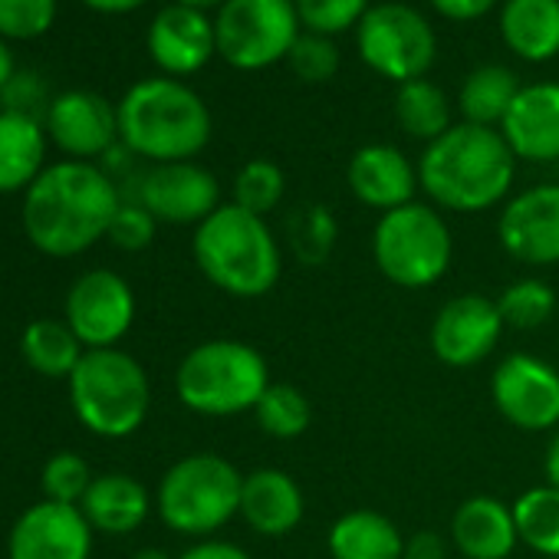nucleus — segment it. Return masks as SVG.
<instances>
[{
    "label": "nucleus",
    "mask_w": 559,
    "mask_h": 559,
    "mask_svg": "<svg viewBox=\"0 0 559 559\" xmlns=\"http://www.w3.org/2000/svg\"><path fill=\"white\" fill-rule=\"evenodd\" d=\"M122 204L116 178L96 162H57L24 191V234L57 260L80 257L96 247Z\"/></svg>",
    "instance_id": "1"
},
{
    "label": "nucleus",
    "mask_w": 559,
    "mask_h": 559,
    "mask_svg": "<svg viewBox=\"0 0 559 559\" xmlns=\"http://www.w3.org/2000/svg\"><path fill=\"white\" fill-rule=\"evenodd\" d=\"M516 178V155L500 129L454 122L428 142L418 158V181L438 211L480 214L507 204Z\"/></svg>",
    "instance_id": "2"
},
{
    "label": "nucleus",
    "mask_w": 559,
    "mask_h": 559,
    "mask_svg": "<svg viewBox=\"0 0 559 559\" xmlns=\"http://www.w3.org/2000/svg\"><path fill=\"white\" fill-rule=\"evenodd\" d=\"M116 112L119 142L152 165L194 162L214 135L207 103L185 80L171 76L139 80L126 90Z\"/></svg>",
    "instance_id": "3"
},
{
    "label": "nucleus",
    "mask_w": 559,
    "mask_h": 559,
    "mask_svg": "<svg viewBox=\"0 0 559 559\" xmlns=\"http://www.w3.org/2000/svg\"><path fill=\"white\" fill-rule=\"evenodd\" d=\"M191 257L211 287L234 300H260L273 294L284 276V247L270 230L266 217L221 204L194 227Z\"/></svg>",
    "instance_id": "4"
},
{
    "label": "nucleus",
    "mask_w": 559,
    "mask_h": 559,
    "mask_svg": "<svg viewBox=\"0 0 559 559\" xmlns=\"http://www.w3.org/2000/svg\"><path fill=\"white\" fill-rule=\"evenodd\" d=\"M270 385L266 356L243 340H204L191 346L175 369L178 402L204 418L253 412Z\"/></svg>",
    "instance_id": "5"
},
{
    "label": "nucleus",
    "mask_w": 559,
    "mask_h": 559,
    "mask_svg": "<svg viewBox=\"0 0 559 559\" xmlns=\"http://www.w3.org/2000/svg\"><path fill=\"white\" fill-rule=\"evenodd\" d=\"M70 385L76 421L106 441L135 435L152 412V382L145 366L126 349H86Z\"/></svg>",
    "instance_id": "6"
},
{
    "label": "nucleus",
    "mask_w": 559,
    "mask_h": 559,
    "mask_svg": "<svg viewBox=\"0 0 559 559\" xmlns=\"http://www.w3.org/2000/svg\"><path fill=\"white\" fill-rule=\"evenodd\" d=\"M243 474L221 454L198 451L178 457L158 480L155 507L168 530L207 539L240 516Z\"/></svg>",
    "instance_id": "7"
},
{
    "label": "nucleus",
    "mask_w": 559,
    "mask_h": 559,
    "mask_svg": "<svg viewBox=\"0 0 559 559\" xmlns=\"http://www.w3.org/2000/svg\"><path fill=\"white\" fill-rule=\"evenodd\" d=\"M454 234L435 204L412 201L379 214L372 227V260L389 284L402 290H428L448 273Z\"/></svg>",
    "instance_id": "8"
},
{
    "label": "nucleus",
    "mask_w": 559,
    "mask_h": 559,
    "mask_svg": "<svg viewBox=\"0 0 559 559\" xmlns=\"http://www.w3.org/2000/svg\"><path fill=\"white\" fill-rule=\"evenodd\" d=\"M300 34L294 0H227L214 14L217 57L240 73L287 63Z\"/></svg>",
    "instance_id": "9"
},
{
    "label": "nucleus",
    "mask_w": 559,
    "mask_h": 559,
    "mask_svg": "<svg viewBox=\"0 0 559 559\" xmlns=\"http://www.w3.org/2000/svg\"><path fill=\"white\" fill-rule=\"evenodd\" d=\"M356 50L376 76L402 86L428 76L438 57V37L431 21L418 8L399 4V0H382V4H372L369 14L359 21Z\"/></svg>",
    "instance_id": "10"
},
{
    "label": "nucleus",
    "mask_w": 559,
    "mask_h": 559,
    "mask_svg": "<svg viewBox=\"0 0 559 559\" xmlns=\"http://www.w3.org/2000/svg\"><path fill=\"white\" fill-rule=\"evenodd\" d=\"M490 402L516 431L559 428V369L530 353H510L490 376Z\"/></svg>",
    "instance_id": "11"
},
{
    "label": "nucleus",
    "mask_w": 559,
    "mask_h": 559,
    "mask_svg": "<svg viewBox=\"0 0 559 559\" xmlns=\"http://www.w3.org/2000/svg\"><path fill=\"white\" fill-rule=\"evenodd\" d=\"M67 326L83 349H116L135 323V294L116 270H86L67 294Z\"/></svg>",
    "instance_id": "12"
},
{
    "label": "nucleus",
    "mask_w": 559,
    "mask_h": 559,
    "mask_svg": "<svg viewBox=\"0 0 559 559\" xmlns=\"http://www.w3.org/2000/svg\"><path fill=\"white\" fill-rule=\"evenodd\" d=\"M503 330L507 326L497 310V300L480 294H461L441 304L431 320L428 343L438 362L451 369H471L497 349Z\"/></svg>",
    "instance_id": "13"
},
{
    "label": "nucleus",
    "mask_w": 559,
    "mask_h": 559,
    "mask_svg": "<svg viewBox=\"0 0 559 559\" xmlns=\"http://www.w3.org/2000/svg\"><path fill=\"white\" fill-rule=\"evenodd\" d=\"M135 201L145 204L158 224H175V227H188V224L198 227L224 204L214 171H207L198 162L152 165L139 178Z\"/></svg>",
    "instance_id": "14"
},
{
    "label": "nucleus",
    "mask_w": 559,
    "mask_h": 559,
    "mask_svg": "<svg viewBox=\"0 0 559 559\" xmlns=\"http://www.w3.org/2000/svg\"><path fill=\"white\" fill-rule=\"evenodd\" d=\"M500 247L523 266L559 263V185L543 181L507 198L497 217Z\"/></svg>",
    "instance_id": "15"
},
{
    "label": "nucleus",
    "mask_w": 559,
    "mask_h": 559,
    "mask_svg": "<svg viewBox=\"0 0 559 559\" xmlns=\"http://www.w3.org/2000/svg\"><path fill=\"white\" fill-rule=\"evenodd\" d=\"M47 139L73 162L106 158L119 145V112L93 90H67L50 99L44 116Z\"/></svg>",
    "instance_id": "16"
},
{
    "label": "nucleus",
    "mask_w": 559,
    "mask_h": 559,
    "mask_svg": "<svg viewBox=\"0 0 559 559\" xmlns=\"http://www.w3.org/2000/svg\"><path fill=\"white\" fill-rule=\"evenodd\" d=\"M93 526L73 503L40 500L27 507L8 536L11 559H90Z\"/></svg>",
    "instance_id": "17"
},
{
    "label": "nucleus",
    "mask_w": 559,
    "mask_h": 559,
    "mask_svg": "<svg viewBox=\"0 0 559 559\" xmlns=\"http://www.w3.org/2000/svg\"><path fill=\"white\" fill-rule=\"evenodd\" d=\"M145 47L162 76L188 80L217 57L214 17L185 4H168L152 17Z\"/></svg>",
    "instance_id": "18"
},
{
    "label": "nucleus",
    "mask_w": 559,
    "mask_h": 559,
    "mask_svg": "<svg viewBox=\"0 0 559 559\" xmlns=\"http://www.w3.org/2000/svg\"><path fill=\"white\" fill-rule=\"evenodd\" d=\"M346 185L359 204L379 214L412 204L421 188L418 165L399 145L389 142H372L356 148L346 165Z\"/></svg>",
    "instance_id": "19"
},
{
    "label": "nucleus",
    "mask_w": 559,
    "mask_h": 559,
    "mask_svg": "<svg viewBox=\"0 0 559 559\" xmlns=\"http://www.w3.org/2000/svg\"><path fill=\"white\" fill-rule=\"evenodd\" d=\"M500 135L516 162H559V83L543 80L520 86L507 119L500 122Z\"/></svg>",
    "instance_id": "20"
},
{
    "label": "nucleus",
    "mask_w": 559,
    "mask_h": 559,
    "mask_svg": "<svg viewBox=\"0 0 559 559\" xmlns=\"http://www.w3.org/2000/svg\"><path fill=\"white\" fill-rule=\"evenodd\" d=\"M307 516V497L297 477L284 467H257L243 474L240 520L266 539L290 536Z\"/></svg>",
    "instance_id": "21"
},
{
    "label": "nucleus",
    "mask_w": 559,
    "mask_h": 559,
    "mask_svg": "<svg viewBox=\"0 0 559 559\" xmlns=\"http://www.w3.org/2000/svg\"><path fill=\"white\" fill-rule=\"evenodd\" d=\"M451 546L464 559H510L520 546L513 503L493 493H474L451 513Z\"/></svg>",
    "instance_id": "22"
},
{
    "label": "nucleus",
    "mask_w": 559,
    "mask_h": 559,
    "mask_svg": "<svg viewBox=\"0 0 559 559\" xmlns=\"http://www.w3.org/2000/svg\"><path fill=\"white\" fill-rule=\"evenodd\" d=\"M80 510H83V516L90 520V526L96 533L129 536L148 520L152 497H148L145 484L135 480L132 474L106 471V474H96L93 487L86 490V497L80 503Z\"/></svg>",
    "instance_id": "23"
},
{
    "label": "nucleus",
    "mask_w": 559,
    "mask_h": 559,
    "mask_svg": "<svg viewBox=\"0 0 559 559\" xmlns=\"http://www.w3.org/2000/svg\"><path fill=\"white\" fill-rule=\"evenodd\" d=\"M497 27L507 50L523 63L559 57V0H503Z\"/></svg>",
    "instance_id": "24"
},
{
    "label": "nucleus",
    "mask_w": 559,
    "mask_h": 559,
    "mask_svg": "<svg viewBox=\"0 0 559 559\" xmlns=\"http://www.w3.org/2000/svg\"><path fill=\"white\" fill-rule=\"evenodd\" d=\"M47 168V129L34 116L0 109V194L27 191Z\"/></svg>",
    "instance_id": "25"
},
{
    "label": "nucleus",
    "mask_w": 559,
    "mask_h": 559,
    "mask_svg": "<svg viewBox=\"0 0 559 559\" xmlns=\"http://www.w3.org/2000/svg\"><path fill=\"white\" fill-rule=\"evenodd\" d=\"M326 549L333 559H402L405 536L379 510H349L330 526Z\"/></svg>",
    "instance_id": "26"
},
{
    "label": "nucleus",
    "mask_w": 559,
    "mask_h": 559,
    "mask_svg": "<svg viewBox=\"0 0 559 559\" xmlns=\"http://www.w3.org/2000/svg\"><path fill=\"white\" fill-rule=\"evenodd\" d=\"M516 93H520V83L503 63H480L461 83V93H457L461 122L500 129Z\"/></svg>",
    "instance_id": "27"
},
{
    "label": "nucleus",
    "mask_w": 559,
    "mask_h": 559,
    "mask_svg": "<svg viewBox=\"0 0 559 559\" xmlns=\"http://www.w3.org/2000/svg\"><path fill=\"white\" fill-rule=\"evenodd\" d=\"M392 112H395L399 129L408 139H418L425 145L441 139L454 126L451 122V99H448V93L438 83H431L428 76L395 86Z\"/></svg>",
    "instance_id": "28"
},
{
    "label": "nucleus",
    "mask_w": 559,
    "mask_h": 559,
    "mask_svg": "<svg viewBox=\"0 0 559 559\" xmlns=\"http://www.w3.org/2000/svg\"><path fill=\"white\" fill-rule=\"evenodd\" d=\"M24 362L44 379H70L83 359V343L67 326V320H34L21 336Z\"/></svg>",
    "instance_id": "29"
},
{
    "label": "nucleus",
    "mask_w": 559,
    "mask_h": 559,
    "mask_svg": "<svg viewBox=\"0 0 559 559\" xmlns=\"http://www.w3.org/2000/svg\"><path fill=\"white\" fill-rule=\"evenodd\" d=\"M513 520L520 543L543 556L559 559V490L549 484L530 487L513 500Z\"/></svg>",
    "instance_id": "30"
},
{
    "label": "nucleus",
    "mask_w": 559,
    "mask_h": 559,
    "mask_svg": "<svg viewBox=\"0 0 559 559\" xmlns=\"http://www.w3.org/2000/svg\"><path fill=\"white\" fill-rule=\"evenodd\" d=\"M253 421L263 435L276 441H294L310 431L313 425V405L304 389L287 385V382H273L263 399L253 408Z\"/></svg>",
    "instance_id": "31"
},
{
    "label": "nucleus",
    "mask_w": 559,
    "mask_h": 559,
    "mask_svg": "<svg viewBox=\"0 0 559 559\" xmlns=\"http://www.w3.org/2000/svg\"><path fill=\"white\" fill-rule=\"evenodd\" d=\"M340 240V221L326 204H300L287 221V243L300 266H323Z\"/></svg>",
    "instance_id": "32"
},
{
    "label": "nucleus",
    "mask_w": 559,
    "mask_h": 559,
    "mask_svg": "<svg viewBox=\"0 0 559 559\" xmlns=\"http://www.w3.org/2000/svg\"><path fill=\"white\" fill-rule=\"evenodd\" d=\"M497 310L503 317V326L510 330H539L556 313V290L539 276H523L503 287L497 297Z\"/></svg>",
    "instance_id": "33"
},
{
    "label": "nucleus",
    "mask_w": 559,
    "mask_h": 559,
    "mask_svg": "<svg viewBox=\"0 0 559 559\" xmlns=\"http://www.w3.org/2000/svg\"><path fill=\"white\" fill-rule=\"evenodd\" d=\"M284 194H287V175L270 158H250L247 165L237 168L230 185V201L260 217L276 211Z\"/></svg>",
    "instance_id": "34"
},
{
    "label": "nucleus",
    "mask_w": 559,
    "mask_h": 559,
    "mask_svg": "<svg viewBox=\"0 0 559 559\" xmlns=\"http://www.w3.org/2000/svg\"><path fill=\"white\" fill-rule=\"evenodd\" d=\"M93 480H96V474L90 471L86 457H80L76 451H57L53 457H47V464L40 471L44 500H53V503L80 507L86 490L93 487Z\"/></svg>",
    "instance_id": "35"
},
{
    "label": "nucleus",
    "mask_w": 559,
    "mask_h": 559,
    "mask_svg": "<svg viewBox=\"0 0 559 559\" xmlns=\"http://www.w3.org/2000/svg\"><path fill=\"white\" fill-rule=\"evenodd\" d=\"M294 4L304 31L336 40L340 34L359 27V21L372 8V0H294Z\"/></svg>",
    "instance_id": "36"
},
{
    "label": "nucleus",
    "mask_w": 559,
    "mask_h": 559,
    "mask_svg": "<svg viewBox=\"0 0 559 559\" xmlns=\"http://www.w3.org/2000/svg\"><path fill=\"white\" fill-rule=\"evenodd\" d=\"M287 67L304 83H330L343 67V53H340L333 37L304 31L300 40L294 44L290 57H287Z\"/></svg>",
    "instance_id": "37"
},
{
    "label": "nucleus",
    "mask_w": 559,
    "mask_h": 559,
    "mask_svg": "<svg viewBox=\"0 0 559 559\" xmlns=\"http://www.w3.org/2000/svg\"><path fill=\"white\" fill-rule=\"evenodd\" d=\"M57 24V0H0V40H37Z\"/></svg>",
    "instance_id": "38"
},
{
    "label": "nucleus",
    "mask_w": 559,
    "mask_h": 559,
    "mask_svg": "<svg viewBox=\"0 0 559 559\" xmlns=\"http://www.w3.org/2000/svg\"><path fill=\"white\" fill-rule=\"evenodd\" d=\"M155 230H158V221L148 214V207L139 204L135 198H122L106 237L112 240V247H119L126 253H139V250L152 247Z\"/></svg>",
    "instance_id": "39"
},
{
    "label": "nucleus",
    "mask_w": 559,
    "mask_h": 559,
    "mask_svg": "<svg viewBox=\"0 0 559 559\" xmlns=\"http://www.w3.org/2000/svg\"><path fill=\"white\" fill-rule=\"evenodd\" d=\"M0 106H4V112H21V116H34L44 122L50 109L44 80L31 70H17L14 80L4 86V93H0Z\"/></svg>",
    "instance_id": "40"
},
{
    "label": "nucleus",
    "mask_w": 559,
    "mask_h": 559,
    "mask_svg": "<svg viewBox=\"0 0 559 559\" xmlns=\"http://www.w3.org/2000/svg\"><path fill=\"white\" fill-rule=\"evenodd\" d=\"M431 11L451 24H474L500 8V0H428Z\"/></svg>",
    "instance_id": "41"
},
{
    "label": "nucleus",
    "mask_w": 559,
    "mask_h": 559,
    "mask_svg": "<svg viewBox=\"0 0 559 559\" xmlns=\"http://www.w3.org/2000/svg\"><path fill=\"white\" fill-rule=\"evenodd\" d=\"M175 559H253L243 546L230 543V539H217V536H207V539H194L185 552H178Z\"/></svg>",
    "instance_id": "42"
},
{
    "label": "nucleus",
    "mask_w": 559,
    "mask_h": 559,
    "mask_svg": "<svg viewBox=\"0 0 559 559\" xmlns=\"http://www.w3.org/2000/svg\"><path fill=\"white\" fill-rule=\"evenodd\" d=\"M448 556V539L438 530H418L405 539L402 559H444Z\"/></svg>",
    "instance_id": "43"
},
{
    "label": "nucleus",
    "mask_w": 559,
    "mask_h": 559,
    "mask_svg": "<svg viewBox=\"0 0 559 559\" xmlns=\"http://www.w3.org/2000/svg\"><path fill=\"white\" fill-rule=\"evenodd\" d=\"M83 4L96 14H132L142 4H148V0H83Z\"/></svg>",
    "instance_id": "44"
},
{
    "label": "nucleus",
    "mask_w": 559,
    "mask_h": 559,
    "mask_svg": "<svg viewBox=\"0 0 559 559\" xmlns=\"http://www.w3.org/2000/svg\"><path fill=\"white\" fill-rule=\"evenodd\" d=\"M543 474H546V484L559 490V428L549 438V448H546V457H543Z\"/></svg>",
    "instance_id": "45"
},
{
    "label": "nucleus",
    "mask_w": 559,
    "mask_h": 559,
    "mask_svg": "<svg viewBox=\"0 0 559 559\" xmlns=\"http://www.w3.org/2000/svg\"><path fill=\"white\" fill-rule=\"evenodd\" d=\"M17 73V60H14V50L8 40H0V93H4V86L14 80Z\"/></svg>",
    "instance_id": "46"
},
{
    "label": "nucleus",
    "mask_w": 559,
    "mask_h": 559,
    "mask_svg": "<svg viewBox=\"0 0 559 559\" xmlns=\"http://www.w3.org/2000/svg\"><path fill=\"white\" fill-rule=\"evenodd\" d=\"M171 4H185V8H194V11H204V14H217L224 4H227V0H171Z\"/></svg>",
    "instance_id": "47"
},
{
    "label": "nucleus",
    "mask_w": 559,
    "mask_h": 559,
    "mask_svg": "<svg viewBox=\"0 0 559 559\" xmlns=\"http://www.w3.org/2000/svg\"><path fill=\"white\" fill-rule=\"evenodd\" d=\"M132 559H175L171 552H165L162 546H142V549H135L132 552Z\"/></svg>",
    "instance_id": "48"
}]
</instances>
